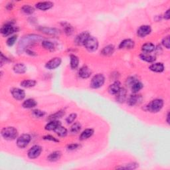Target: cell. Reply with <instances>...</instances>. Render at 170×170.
I'll return each mask as SVG.
<instances>
[{"label":"cell","mask_w":170,"mask_h":170,"mask_svg":"<svg viewBox=\"0 0 170 170\" xmlns=\"http://www.w3.org/2000/svg\"><path fill=\"white\" fill-rule=\"evenodd\" d=\"M164 102L161 98H155L146 106V110L151 113H157L163 108Z\"/></svg>","instance_id":"obj_1"},{"label":"cell","mask_w":170,"mask_h":170,"mask_svg":"<svg viewBox=\"0 0 170 170\" xmlns=\"http://www.w3.org/2000/svg\"><path fill=\"white\" fill-rule=\"evenodd\" d=\"M2 136L6 140H13L17 138L18 132L14 127L7 126L3 128L1 131Z\"/></svg>","instance_id":"obj_2"},{"label":"cell","mask_w":170,"mask_h":170,"mask_svg":"<svg viewBox=\"0 0 170 170\" xmlns=\"http://www.w3.org/2000/svg\"><path fill=\"white\" fill-rule=\"evenodd\" d=\"M98 45H99V43H98V39L92 36L89 37L84 44V46L89 52L96 51L98 48Z\"/></svg>","instance_id":"obj_3"},{"label":"cell","mask_w":170,"mask_h":170,"mask_svg":"<svg viewBox=\"0 0 170 170\" xmlns=\"http://www.w3.org/2000/svg\"><path fill=\"white\" fill-rule=\"evenodd\" d=\"M105 83V77L102 74H97L94 76L91 81V87L94 89H97L103 86Z\"/></svg>","instance_id":"obj_4"},{"label":"cell","mask_w":170,"mask_h":170,"mask_svg":"<svg viewBox=\"0 0 170 170\" xmlns=\"http://www.w3.org/2000/svg\"><path fill=\"white\" fill-rule=\"evenodd\" d=\"M31 140V137L29 134H23L20 136L17 140V146L19 148H25L29 145Z\"/></svg>","instance_id":"obj_5"},{"label":"cell","mask_w":170,"mask_h":170,"mask_svg":"<svg viewBox=\"0 0 170 170\" xmlns=\"http://www.w3.org/2000/svg\"><path fill=\"white\" fill-rule=\"evenodd\" d=\"M42 151H43V149L41 146H40L39 145H35L31 147L29 150L28 155L29 158L30 159H36L40 155H41Z\"/></svg>","instance_id":"obj_6"},{"label":"cell","mask_w":170,"mask_h":170,"mask_svg":"<svg viewBox=\"0 0 170 170\" xmlns=\"http://www.w3.org/2000/svg\"><path fill=\"white\" fill-rule=\"evenodd\" d=\"M61 62L62 60L60 57H54L47 62L45 67L49 70H54L61 65Z\"/></svg>","instance_id":"obj_7"},{"label":"cell","mask_w":170,"mask_h":170,"mask_svg":"<svg viewBox=\"0 0 170 170\" xmlns=\"http://www.w3.org/2000/svg\"><path fill=\"white\" fill-rule=\"evenodd\" d=\"M91 35L88 31H83V33L79 34L77 36L75 37L74 43L79 46L84 45L85 41H87V39Z\"/></svg>","instance_id":"obj_8"},{"label":"cell","mask_w":170,"mask_h":170,"mask_svg":"<svg viewBox=\"0 0 170 170\" xmlns=\"http://www.w3.org/2000/svg\"><path fill=\"white\" fill-rule=\"evenodd\" d=\"M12 96L17 100H23L25 97V92L19 88H13L11 90Z\"/></svg>","instance_id":"obj_9"},{"label":"cell","mask_w":170,"mask_h":170,"mask_svg":"<svg viewBox=\"0 0 170 170\" xmlns=\"http://www.w3.org/2000/svg\"><path fill=\"white\" fill-rule=\"evenodd\" d=\"M15 31H17V28L10 23L4 25L1 28V33L4 37L10 36L13 33H15Z\"/></svg>","instance_id":"obj_10"},{"label":"cell","mask_w":170,"mask_h":170,"mask_svg":"<svg viewBox=\"0 0 170 170\" xmlns=\"http://www.w3.org/2000/svg\"><path fill=\"white\" fill-rule=\"evenodd\" d=\"M151 32V28L150 25H144L140 26L137 30V35L141 38H144L148 35Z\"/></svg>","instance_id":"obj_11"},{"label":"cell","mask_w":170,"mask_h":170,"mask_svg":"<svg viewBox=\"0 0 170 170\" xmlns=\"http://www.w3.org/2000/svg\"><path fill=\"white\" fill-rule=\"evenodd\" d=\"M53 6H54V3L51 2H41L35 4L36 8L41 11H47L50 10L53 7Z\"/></svg>","instance_id":"obj_12"},{"label":"cell","mask_w":170,"mask_h":170,"mask_svg":"<svg viewBox=\"0 0 170 170\" xmlns=\"http://www.w3.org/2000/svg\"><path fill=\"white\" fill-rule=\"evenodd\" d=\"M135 46V42L130 39H124L120 43L119 49H132Z\"/></svg>","instance_id":"obj_13"},{"label":"cell","mask_w":170,"mask_h":170,"mask_svg":"<svg viewBox=\"0 0 170 170\" xmlns=\"http://www.w3.org/2000/svg\"><path fill=\"white\" fill-rule=\"evenodd\" d=\"M116 101L119 103H124L126 101L127 98V91L125 88H122L120 89L116 95Z\"/></svg>","instance_id":"obj_14"},{"label":"cell","mask_w":170,"mask_h":170,"mask_svg":"<svg viewBox=\"0 0 170 170\" xmlns=\"http://www.w3.org/2000/svg\"><path fill=\"white\" fill-rule=\"evenodd\" d=\"M92 71L87 66H83L79 70V76L82 79H88L91 77Z\"/></svg>","instance_id":"obj_15"},{"label":"cell","mask_w":170,"mask_h":170,"mask_svg":"<svg viewBox=\"0 0 170 170\" xmlns=\"http://www.w3.org/2000/svg\"><path fill=\"white\" fill-rule=\"evenodd\" d=\"M149 69L152 72L160 73L164 72L165 69V66L162 62H154L149 66Z\"/></svg>","instance_id":"obj_16"},{"label":"cell","mask_w":170,"mask_h":170,"mask_svg":"<svg viewBox=\"0 0 170 170\" xmlns=\"http://www.w3.org/2000/svg\"><path fill=\"white\" fill-rule=\"evenodd\" d=\"M120 88H121V84H120L118 80H116V81H114L109 86L108 92L110 95H116L118 92Z\"/></svg>","instance_id":"obj_17"},{"label":"cell","mask_w":170,"mask_h":170,"mask_svg":"<svg viewBox=\"0 0 170 170\" xmlns=\"http://www.w3.org/2000/svg\"><path fill=\"white\" fill-rule=\"evenodd\" d=\"M141 100H142L141 96L140 95L134 94V95H132L129 96V98H128L127 103L129 106H134L137 105L138 104H139L141 102Z\"/></svg>","instance_id":"obj_18"},{"label":"cell","mask_w":170,"mask_h":170,"mask_svg":"<svg viewBox=\"0 0 170 170\" xmlns=\"http://www.w3.org/2000/svg\"><path fill=\"white\" fill-rule=\"evenodd\" d=\"M60 126H61V123L59 120H51L50 122L46 124L45 129L48 131H54L55 129Z\"/></svg>","instance_id":"obj_19"},{"label":"cell","mask_w":170,"mask_h":170,"mask_svg":"<svg viewBox=\"0 0 170 170\" xmlns=\"http://www.w3.org/2000/svg\"><path fill=\"white\" fill-rule=\"evenodd\" d=\"M94 130L92 128H88L84 130L80 134V135L79 136V139L80 140H85L88 139L89 138H91L93 134H94Z\"/></svg>","instance_id":"obj_20"},{"label":"cell","mask_w":170,"mask_h":170,"mask_svg":"<svg viewBox=\"0 0 170 170\" xmlns=\"http://www.w3.org/2000/svg\"><path fill=\"white\" fill-rule=\"evenodd\" d=\"M37 105V102H36V100H34L33 98H28V99L25 100L23 102V104H22L23 108L27 109L33 108Z\"/></svg>","instance_id":"obj_21"},{"label":"cell","mask_w":170,"mask_h":170,"mask_svg":"<svg viewBox=\"0 0 170 170\" xmlns=\"http://www.w3.org/2000/svg\"><path fill=\"white\" fill-rule=\"evenodd\" d=\"M61 155L62 154L60 151H55L49 155L47 159L51 162H55L61 159Z\"/></svg>","instance_id":"obj_22"},{"label":"cell","mask_w":170,"mask_h":170,"mask_svg":"<svg viewBox=\"0 0 170 170\" xmlns=\"http://www.w3.org/2000/svg\"><path fill=\"white\" fill-rule=\"evenodd\" d=\"M114 50L115 47L113 45H108L102 49L101 54L104 56H110L113 54Z\"/></svg>","instance_id":"obj_23"},{"label":"cell","mask_w":170,"mask_h":170,"mask_svg":"<svg viewBox=\"0 0 170 170\" xmlns=\"http://www.w3.org/2000/svg\"><path fill=\"white\" fill-rule=\"evenodd\" d=\"M155 49L154 44L151 43H146L142 47V51L144 53H151Z\"/></svg>","instance_id":"obj_24"},{"label":"cell","mask_w":170,"mask_h":170,"mask_svg":"<svg viewBox=\"0 0 170 170\" xmlns=\"http://www.w3.org/2000/svg\"><path fill=\"white\" fill-rule=\"evenodd\" d=\"M13 69L17 74H23L26 72L27 67L23 63H17L13 66Z\"/></svg>","instance_id":"obj_25"},{"label":"cell","mask_w":170,"mask_h":170,"mask_svg":"<svg viewBox=\"0 0 170 170\" xmlns=\"http://www.w3.org/2000/svg\"><path fill=\"white\" fill-rule=\"evenodd\" d=\"M79 65V59L75 55H70V66L72 69H77Z\"/></svg>","instance_id":"obj_26"},{"label":"cell","mask_w":170,"mask_h":170,"mask_svg":"<svg viewBox=\"0 0 170 170\" xmlns=\"http://www.w3.org/2000/svg\"><path fill=\"white\" fill-rule=\"evenodd\" d=\"M140 59L147 62H154L155 61V56L151 55V53H142L140 55Z\"/></svg>","instance_id":"obj_27"},{"label":"cell","mask_w":170,"mask_h":170,"mask_svg":"<svg viewBox=\"0 0 170 170\" xmlns=\"http://www.w3.org/2000/svg\"><path fill=\"white\" fill-rule=\"evenodd\" d=\"M37 82L36 80H32V79H26L23 80V81H21L20 83V85L23 88H31L35 87V85H36Z\"/></svg>","instance_id":"obj_28"},{"label":"cell","mask_w":170,"mask_h":170,"mask_svg":"<svg viewBox=\"0 0 170 170\" xmlns=\"http://www.w3.org/2000/svg\"><path fill=\"white\" fill-rule=\"evenodd\" d=\"M65 110H59L57 112V113L49 116L48 120L49 121H51V120H58V119L62 118V116H65Z\"/></svg>","instance_id":"obj_29"},{"label":"cell","mask_w":170,"mask_h":170,"mask_svg":"<svg viewBox=\"0 0 170 170\" xmlns=\"http://www.w3.org/2000/svg\"><path fill=\"white\" fill-rule=\"evenodd\" d=\"M143 87H144V85H143V84L141 82L136 80V81L131 85L132 91L134 93L136 94V93L139 92L140 90H142Z\"/></svg>","instance_id":"obj_30"},{"label":"cell","mask_w":170,"mask_h":170,"mask_svg":"<svg viewBox=\"0 0 170 170\" xmlns=\"http://www.w3.org/2000/svg\"><path fill=\"white\" fill-rule=\"evenodd\" d=\"M54 132H55L57 135L59 136V137H65L67 135V134H68V131H67L66 128L62 126V125L58 127L57 129H55Z\"/></svg>","instance_id":"obj_31"},{"label":"cell","mask_w":170,"mask_h":170,"mask_svg":"<svg viewBox=\"0 0 170 170\" xmlns=\"http://www.w3.org/2000/svg\"><path fill=\"white\" fill-rule=\"evenodd\" d=\"M41 45L45 49L48 51H53L55 49V45L53 44V43L47 41V40H45V41H42Z\"/></svg>","instance_id":"obj_32"},{"label":"cell","mask_w":170,"mask_h":170,"mask_svg":"<svg viewBox=\"0 0 170 170\" xmlns=\"http://www.w3.org/2000/svg\"><path fill=\"white\" fill-rule=\"evenodd\" d=\"M81 128H82L81 124H80L79 122H74L72 125V126H71L70 129V132L73 134H76L80 131Z\"/></svg>","instance_id":"obj_33"},{"label":"cell","mask_w":170,"mask_h":170,"mask_svg":"<svg viewBox=\"0 0 170 170\" xmlns=\"http://www.w3.org/2000/svg\"><path fill=\"white\" fill-rule=\"evenodd\" d=\"M21 11H22V12H23L25 14L31 15L34 13L35 9L33 7L29 5H25L21 7Z\"/></svg>","instance_id":"obj_34"},{"label":"cell","mask_w":170,"mask_h":170,"mask_svg":"<svg viewBox=\"0 0 170 170\" xmlns=\"http://www.w3.org/2000/svg\"><path fill=\"white\" fill-rule=\"evenodd\" d=\"M138 167V164L135 162L130 163L128 164H126L124 165H122L121 167H116V169H136Z\"/></svg>","instance_id":"obj_35"},{"label":"cell","mask_w":170,"mask_h":170,"mask_svg":"<svg viewBox=\"0 0 170 170\" xmlns=\"http://www.w3.org/2000/svg\"><path fill=\"white\" fill-rule=\"evenodd\" d=\"M64 29L65 31V33L67 35H71L73 34V31H74V29L72 26H71L70 24L69 23H64Z\"/></svg>","instance_id":"obj_36"},{"label":"cell","mask_w":170,"mask_h":170,"mask_svg":"<svg viewBox=\"0 0 170 170\" xmlns=\"http://www.w3.org/2000/svg\"><path fill=\"white\" fill-rule=\"evenodd\" d=\"M41 31L43 33H46V34H49V35H55V34L58 33V31L56 29L43 28L41 29Z\"/></svg>","instance_id":"obj_37"},{"label":"cell","mask_w":170,"mask_h":170,"mask_svg":"<svg viewBox=\"0 0 170 170\" xmlns=\"http://www.w3.org/2000/svg\"><path fill=\"white\" fill-rule=\"evenodd\" d=\"M77 117V115L76 113H72L70 114L69 116H68V117H66V122L67 124H70L74 122V120H76Z\"/></svg>","instance_id":"obj_38"},{"label":"cell","mask_w":170,"mask_h":170,"mask_svg":"<svg viewBox=\"0 0 170 170\" xmlns=\"http://www.w3.org/2000/svg\"><path fill=\"white\" fill-rule=\"evenodd\" d=\"M32 113L35 117H36V118H42V117H43V116H45V114H46L45 112H44L41 110H39V109L34 110Z\"/></svg>","instance_id":"obj_39"},{"label":"cell","mask_w":170,"mask_h":170,"mask_svg":"<svg viewBox=\"0 0 170 170\" xmlns=\"http://www.w3.org/2000/svg\"><path fill=\"white\" fill-rule=\"evenodd\" d=\"M17 39V35H12L10 37H9L7 40V45L9 47H11L14 45Z\"/></svg>","instance_id":"obj_40"},{"label":"cell","mask_w":170,"mask_h":170,"mask_svg":"<svg viewBox=\"0 0 170 170\" xmlns=\"http://www.w3.org/2000/svg\"><path fill=\"white\" fill-rule=\"evenodd\" d=\"M162 44L163 45V46L165 47L166 49H169V35H168V36L165 37L162 39Z\"/></svg>","instance_id":"obj_41"},{"label":"cell","mask_w":170,"mask_h":170,"mask_svg":"<svg viewBox=\"0 0 170 170\" xmlns=\"http://www.w3.org/2000/svg\"><path fill=\"white\" fill-rule=\"evenodd\" d=\"M43 139L45 140H49V141H52V142H59V140H57L56 138L54 136H53L51 135H46L43 137Z\"/></svg>","instance_id":"obj_42"},{"label":"cell","mask_w":170,"mask_h":170,"mask_svg":"<svg viewBox=\"0 0 170 170\" xmlns=\"http://www.w3.org/2000/svg\"><path fill=\"white\" fill-rule=\"evenodd\" d=\"M80 146L78 144H71L67 146V149L69 150H74L78 149Z\"/></svg>","instance_id":"obj_43"},{"label":"cell","mask_w":170,"mask_h":170,"mask_svg":"<svg viewBox=\"0 0 170 170\" xmlns=\"http://www.w3.org/2000/svg\"><path fill=\"white\" fill-rule=\"evenodd\" d=\"M9 61V59H7V57H6L3 55V53H1V66H3V64H6V62Z\"/></svg>","instance_id":"obj_44"},{"label":"cell","mask_w":170,"mask_h":170,"mask_svg":"<svg viewBox=\"0 0 170 170\" xmlns=\"http://www.w3.org/2000/svg\"><path fill=\"white\" fill-rule=\"evenodd\" d=\"M169 9H168V10L165 12L164 15V17L165 19L166 20H169L170 19V14H169Z\"/></svg>","instance_id":"obj_45"},{"label":"cell","mask_w":170,"mask_h":170,"mask_svg":"<svg viewBox=\"0 0 170 170\" xmlns=\"http://www.w3.org/2000/svg\"><path fill=\"white\" fill-rule=\"evenodd\" d=\"M13 6V4L12 3H9L7 4V5L6 6V8L8 10H11V9H12Z\"/></svg>","instance_id":"obj_46"},{"label":"cell","mask_w":170,"mask_h":170,"mask_svg":"<svg viewBox=\"0 0 170 170\" xmlns=\"http://www.w3.org/2000/svg\"><path fill=\"white\" fill-rule=\"evenodd\" d=\"M166 120H167V122L168 124H169V113H168L167 114V116H166Z\"/></svg>","instance_id":"obj_47"}]
</instances>
